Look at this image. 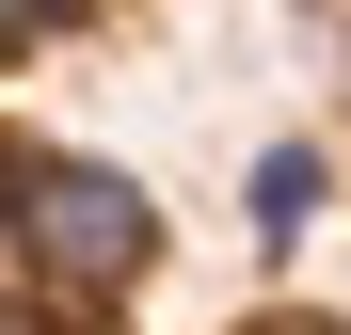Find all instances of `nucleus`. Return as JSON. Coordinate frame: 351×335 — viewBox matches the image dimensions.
<instances>
[{
  "label": "nucleus",
  "mask_w": 351,
  "mask_h": 335,
  "mask_svg": "<svg viewBox=\"0 0 351 335\" xmlns=\"http://www.w3.org/2000/svg\"><path fill=\"white\" fill-rule=\"evenodd\" d=\"M0 208H16V271L48 303H128L160 271V192L96 144H16L0 160Z\"/></svg>",
  "instance_id": "nucleus-1"
},
{
  "label": "nucleus",
  "mask_w": 351,
  "mask_h": 335,
  "mask_svg": "<svg viewBox=\"0 0 351 335\" xmlns=\"http://www.w3.org/2000/svg\"><path fill=\"white\" fill-rule=\"evenodd\" d=\"M319 192H335V160H319V144H271L256 176H240V208H256V240H271V256L319 223Z\"/></svg>",
  "instance_id": "nucleus-2"
},
{
  "label": "nucleus",
  "mask_w": 351,
  "mask_h": 335,
  "mask_svg": "<svg viewBox=\"0 0 351 335\" xmlns=\"http://www.w3.org/2000/svg\"><path fill=\"white\" fill-rule=\"evenodd\" d=\"M32 32H48V16H32V0H0V80H16V64H32Z\"/></svg>",
  "instance_id": "nucleus-3"
},
{
  "label": "nucleus",
  "mask_w": 351,
  "mask_h": 335,
  "mask_svg": "<svg viewBox=\"0 0 351 335\" xmlns=\"http://www.w3.org/2000/svg\"><path fill=\"white\" fill-rule=\"evenodd\" d=\"M0 335H64V319H48V303H16V288H0Z\"/></svg>",
  "instance_id": "nucleus-4"
},
{
  "label": "nucleus",
  "mask_w": 351,
  "mask_h": 335,
  "mask_svg": "<svg viewBox=\"0 0 351 335\" xmlns=\"http://www.w3.org/2000/svg\"><path fill=\"white\" fill-rule=\"evenodd\" d=\"M0 271H16V208H0Z\"/></svg>",
  "instance_id": "nucleus-5"
}]
</instances>
